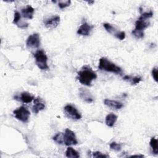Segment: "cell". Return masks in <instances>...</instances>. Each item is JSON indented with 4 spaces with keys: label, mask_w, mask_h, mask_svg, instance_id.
Segmentation results:
<instances>
[{
    "label": "cell",
    "mask_w": 158,
    "mask_h": 158,
    "mask_svg": "<svg viewBox=\"0 0 158 158\" xmlns=\"http://www.w3.org/2000/svg\"><path fill=\"white\" fill-rule=\"evenodd\" d=\"M60 22V17L58 15H55L50 19H47L44 22L45 26L49 29H52L57 27Z\"/></svg>",
    "instance_id": "9c48e42d"
},
{
    "label": "cell",
    "mask_w": 158,
    "mask_h": 158,
    "mask_svg": "<svg viewBox=\"0 0 158 158\" xmlns=\"http://www.w3.org/2000/svg\"><path fill=\"white\" fill-rule=\"evenodd\" d=\"M104 102L105 105H106L109 107H110V108H112L113 109H115V110L120 109L123 106V104L122 102H120L119 101H115V100L106 99L104 100Z\"/></svg>",
    "instance_id": "7c38bea8"
},
{
    "label": "cell",
    "mask_w": 158,
    "mask_h": 158,
    "mask_svg": "<svg viewBox=\"0 0 158 158\" xmlns=\"http://www.w3.org/2000/svg\"><path fill=\"white\" fill-rule=\"evenodd\" d=\"M64 143L67 146L75 145L78 143L76 136L73 131L69 128H66L64 133Z\"/></svg>",
    "instance_id": "8992f818"
},
{
    "label": "cell",
    "mask_w": 158,
    "mask_h": 158,
    "mask_svg": "<svg viewBox=\"0 0 158 158\" xmlns=\"http://www.w3.org/2000/svg\"><path fill=\"white\" fill-rule=\"evenodd\" d=\"M13 113L15 115V118L22 122H27L30 115L29 110L24 106H20L14 110Z\"/></svg>",
    "instance_id": "277c9868"
},
{
    "label": "cell",
    "mask_w": 158,
    "mask_h": 158,
    "mask_svg": "<svg viewBox=\"0 0 158 158\" xmlns=\"http://www.w3.org/2000/svg\"><path fill=\"white\" fill-rule=\"evenodd\" d=\"M64 112L65 115L73 120H79L81 118V115L78 110L72 104L66 105L64 108Z\"/></svg>",
    "instance_id": "5b68a950"
},
{
    "label": "cell",
    "mask_w": 158,
    "mask_h": 158,
    "mask_svg": "<svg viewBox=\"0 0 158 158\" xmlns=\"http://www.w3.org/2000/svg\"><path fill=\"white\" fill-rule=\"evenodd\" d=\"M70 3H71L70 1H60L59 2L58 6L60 9H64L66 7L69 6Z\"/></svg>",
    "instance_id": "cb8c5ba5"
},
{
    "label": "cell",
    "mask_w": 158,
    "mask_h": 158,
    "mask_svg": "<svg viewBox=\"0 0 158 158\" xmlns=\"http://www.w3.org/2000/svg\"><path fill=\"white\" fill-rule=\"evenodd\" d=\"M53 140L59 144H62L64 143V133H58L53 138Z\"/></svg>",
    "instance_id": "44dd1931"
},
{
    "label": "cell",
    "mask_w": 158,
    "mask_h": 158,
    "mask_svg": "<svg viewBox=\"0 0 158 158\" xmlns=\"http://www.w3.org/2000/svg\"><path fill=\"white\" fill-rule=\"evenodd\" d=\"M93 156L95 158H98V157H102V158H106V157H109V156L108 155L104 154L101 153V152L99 151H96L93 152Z\"/></svg>",
    "instance_id": "484cf974"
},
{
    "label": "cell",
    "mask_w": 158,
    "mask_h": 158,
    "mask_svg": "<svg viewBox=\"0 0 158 158\" xmlns=\"http://www.w3.org/2000/svg\"><path fill=\"white\" fill-rule=\"evenodd\" d=\"M21 12L22 16L24 18L32 19L33 17V13L35 12V9L31 6L28 5L25 8H23L21 10Z\"/></svg>",
    "instance_id": "5bb4252c"
},
{
    "label": "cell",
    "mask_w": 158,
    "mask_h": 158,
    "mask_svg": "<svg viewBox=\"0 0 158 158\" xmlns=\"http://www.w3.org/2000/svg\"><path fill=\"white\" fill-rule=\"evenodd\" d=\"M65 156L69 158H78L80 157L79 153L73 148L69 147L65 151Z\"/></svg>",
    "instance_id": "e0dca14e"
},
{
    "label": "cell",
    "mask_w": 158,
    "mask_h": 158,
    "mask_svg": "<svg viewBox=\"0 0 158 158\" xmlns=\"http://www.w3.org/2000/svg\"><path fill=\"white\" fill-rule=\"evenodd\" d=\"M123 79L126 80V81H130L131 85H135L138 84L141 81V77H131V76H130V75H125L123 77Z\"/></svg>",
    "instance_id": "ac0fdd59"
},
{
    "label": "cell",
    "mask_w": 158,
    "mask_h": 158,
    "mask_svg": "<svg viewBox=\"0 0 158 158\" xmlns=\"http://www.w3.org/2000/svg\"><path fill=\"white\" fill-rule=\"evenodd\" d=\"M27 46L29 48H37L40 44V35L38 33H33L30 35L26 41Z\"/></svg>",
    "instance_id": "52a82bcc"
},
{
    "label": "cell",
    "mask_w": 158,
    "mask_h": 158,
    "mask_svg": "<svg viewBox=\"0 0 158 158\" xmlns=\"http://www.w3.org/2000/svg\"><path fill=\"white\" fill-rule=\"evenodd\" d=\"M110 148L112 150H114L115 151H120L121 150V144H118V143H117L115 142H112L110 145Z\"/></svg>",
    "instance_id": "7402d4cb"
},
{
    "label": "cell",
    "mask_w": 158,
    "mask_h": 158,
    "mask_svg": "<svg viewBox=\"0 0 158 158\" xmlns=\"http://www.w3.org/2000/svg\"><path fill=\"white\" fill-rule=\"evenodd\" d=\"M97 78V74L88 65H85L78 72L77 79L80 83L86 86H91L93 80Z\"/></svg>",
    "instance_id": "6da1fadb"
},
{
    "label": "cell",
    "mask_w": 158,
    "mask_h": 158,
    "mask_svg": "<svg viewBox=\"0 0 158 158\" xmlns=\"http://www.w3.org/2000/svg\"><path fill=\"white\" fill-rule=\"evenodd\" d=\"M153 15V13L152 11H150V12H144L143 14H141V15L140 16L141 18L143 19H148L149 18H151L152 17Z\"/></svg>",
    "instance_id": "4316f807"
},
{
    "label": "cell",
    "mask_w": 158,
    "mask_h": 158,
    "mask_svg": "<svg viewBox=\"0 0 158 158\" xmlns=\"http://www.w3.org/2000/svg\"><path fill=\"white\" fill-rule=\"evenodd\" d=\"M132 34L137 38H143L144 37V32L134 29L132 31Z\"/></svg>",
    "instance_id": "603a6c76"
},
{
    "label": "cell",
    "mask_w": 158,
    "mask_h": 158,
    "mask_svg": "<svg viewBox=\"0 0 158 158\" xmlns=\"http://www.w3.org/2000/svg\"><path fill=\"white\" fill-rule=\"evenodd\" d=\"M36 64L40 69L46 70L49 69L47 64L48 57L43 50H38L34 54Z\"/></svg>",
    "instance_id": "3957f363"
},
{
    "label": "cell",
    "mask_w": 158,
    "mask_h": 158,
    "mask_svg": "<svg viewBox=\"0 0 158 158\" xmlns=\"http://www.w3.org/2000/svg\"><path fill=\"white\" fill-rule=\"evenodd\" d=\"M103 27L105 28V29L106 30V31L107 32H109V33L113 34L115 36L117 35V33H118V31H117L116 30V29L110 23H103Z\"/></svg>",
    "instance_id": "d6986e66"
},
{
    "label": "cell",
    "mask_w": 158,
    "mask_h": 158,
    "mask_svg": "<svg viewBox=\"0 0 158 158\" xmlns=\"http://www.w3.org/2000/svg\"><path fill=\"white\" fill-rule=\"evenodd\" d=\"M149 25V22H147L146 19H143L139 17V18L135 22V30L142 31L146 28Z\"/></svg>",
    "instance_id": "4fadbf2b"
},
{
    "label": "cell",
    "mask_w": 158,
    "mask_h": 158,
    "mask_svg": "<svg viewBox=\"0 0 158 158\" xmlns=\"http://www.w3.org/2000/svg\"><path fill=\"white\" fill-rule=\"evenodd\" d=\"M131 157H143L144 156L143 155H133L130 156Z\"/></svg>",
    "instance_id": "f546056e"
},
{
    "label": "cell",
    "mask_w": 158,
    "mask_h": 158,
    "mask_svg": "<svg viewBox=\"0 0 158 158\" xmlns=\"http://www.w3.org/2000/svg\"><path fill=\"white\" fill-rule=\"evenodd\" d=\"M115 37L120 40H123L125 38V33L124 31H118L117 35L115 36Z\"/></svg>",
    "instance_id": "83f0119b"
},
{
    "label": "cell",
    "mask_w": 158,
    "mask_h": 158,
    "mask_svg": "<svg viewBox=\"0 0 158 158\" xmlns=\"http://www.w3.org/2000/svg\"><path fill=\"white\" fill-rule=\"evenodd\" d=\"M21 18L20 14L18 11H15L14 12V20H13V23L15 24H18V22L20 21Z\"/></svg>",
    "instance_id": "d4e9b609"
},
{
    "label": "cell",
    "mask_w": 158,
    "mask_h": 158,
    "mask_svg": "<svg viewBox=\"0 0 158 158\" xmlns=\"http://www.w3.org/2000/svg\"><path fill=\"white\" fill-rule=\"evenodd\" d=\"M152 77L154 78V80L157 82L158 80H157V69L156 67H154L152 69Z\"/></svg>",
    "instance_id": "f1b7e54d"
},
{
    "label": "cell",
    "mask_w": 158,
    "mask_h": 158,
    "mask_svg": "<svg viewBox=\"0 0 158 158\" xmlns=\"http://www.w3.org/2000/svg\"><path fill=\"white\" fill-rule=\"evenodd\" d=\"M98 68L101 70L110 72L115 73L117 74H119L122 73V69L120 67L111 62L106 57H102L99 59Z\"/></svg>",
    "instance_id": "7a4b0ae2"
},
{
    "label": "cell",
    "mask_w": 158,
    "mask_h": 158,
    "mask_svg": "<svg viewBox=\"0 0 158 158\" xmlns=\"http://www.w3.org/2000/svg\"><path fill=\"white\" fill-rule=\"evenodd\" d=\"M117 120V115L113 113H110L106 117V123L108 127H112L114 126Z\"/></svg>",
    "instance_id": "2e32d148"
},
{
    "label": "cell",
    "mask_w": 158,
    "mask_h": 158,
    "mask_svg": "<svg viewBox=\"0 0 158 158\" xmlns=\"http://www.w3.org/2000/svg\"><path fill=\"white\" fill-rule=\"evenodd\" d=\"M20 100L23 103H29L34 99V96L28 92H22L19 98Z\"/></svg>",
    "instance_id": "9a60e30c"
},
{
    "label": "cell",
    "mask_w": 158,
    "mask_h": 158,
    "mask_svg": "<svg viewBox=\"0 0 158 158\" xmlns=\"http://www.w3.org/2000/svg\"><path fill=\"white\" fill-rule=\"evenodd\" d=\"M149 144H150L151 147L152 148L153 153L155 154H158V142H157V139L156 138H155L154 137H152L151 139Z\"/></svg>",
    "instance_id": "ffe728a7"
},
{
    "label": "cell",
    "mask_w": 158,
    "mask_h": 158,
    "mask_svg": "<svg viewBox=\"0 0 158 158\" xmlns=\"http://www.w3.org/2000/svg\"><path fill=\"white\" fill-rule=\"evenodd\" d=\"M93 28V26L89 25L88 23H83L78 28L77 33L83 36H88L89 35L90 31Z\"/></svg>",
    "instance_id": "8fae6325"
},
{
    "label": "cell",
    "mask_w": 158,
    "mask_h": 158,
    "mask_svg": "<svg viewBox=\"0 0 158 158\" xmlns=\"http://www.w3.org/2000/svg\"><path fill=\"white\" fill-rule=\"evenodd\" d=\"M34 104L32 107V110L34 113L38 114L40 110H43L45 108V104L42 101V99L38 97L36 99H34Z\"/></svg>",
    "instance_id": "30bf717a"
},
{
    "label": "cell",
    "mask_w": 158,
    "mask_h": 158,
    "mask_svg": "<svg viewBox=\"0 0 158 158\" xmlns=\"http://www.w3.org/2000/svg\"><path fill=\"white\" fill-rule=\"evenodd\" d=\"M79 96L80 98L84 101L91 103L93 101V98L91 93L86 88H81L79 89Z\"/></svg>",
    "instance_id": "ba28073f"
}]
</instances>
